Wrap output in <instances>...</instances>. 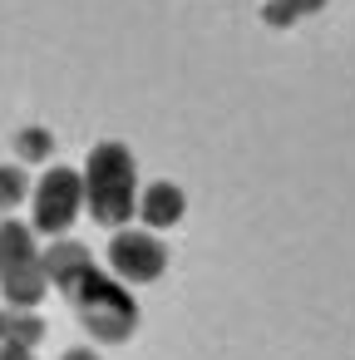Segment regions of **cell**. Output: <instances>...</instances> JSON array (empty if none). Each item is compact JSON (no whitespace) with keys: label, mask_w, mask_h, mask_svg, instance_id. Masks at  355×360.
<instances>
[{"label":"cell","mask_w":355,"mask_h":360,"mask_svg":"<svg viewBox=\"0 0 355 360\" xmlns=\"http://www.w3.org/2000/svg\"><path fill=\"white\" fill-rule=\"evenodd\" d=\"M60 291H65V301L79 311L84 330H89L99 345H124V340L138 330V301H134V291H129L114 271H99V266L89 262V266H79L75 276H65Z\"/></svg>","instance_id":"obj_1"},{"label":"cell","mask_w":355,"mask_h":360,"mask_svg":"<svg viewBox=\"0 0 355 360\" xmlns=\"http://www.w3.org/2000/svg\"><path fill=\"white\" fill-rule=\"evenodd\" d=\"M138 168L134 153L124 143H99L84 163V207L99 227H129V217L138 212Z\"/></svg>","instance_id":"obj_2"},{"label":"cell","mask_w":355,"mask_h":360,"mask_svg":"<svg viewBox=\"0 0 355 360\" xmlns=\"http://www.w3.org/2000/svg\"><path fill=\"white\" fill-rule=\"evenodd\" d=\"M79 212H84V173L70 163L45 168L40 183L30 188V227L55 242V237H70Z\"/></svg>","instance_id":"obj_3"},{"label":"cell","mask_w":355,"mask_h":360,"mask_svg":"<svg viewBox=\"0 0 355 360\" xmlns=\"http://www.w3.org/2000/svg\"><path fill=\"white\" fill-rule=\"evenodd\" d=\"M109 271L124 281V286H143V281H158L163 271H168V247L143 227V232H134V227H119L114 237H109Z\"/></svg>","instance_id":"obj_4"},{"label":"cell","mask_w":355,"mask_h":360,"mask_svg":"<svg viewBox=\"0 0 355 360\" xmlns=\"http://www.w3.org/2000/svg\"><path fill=\"white\" fill-rule=\"evenodd\" d=\"M183 212H188V198H183L178 183H148V188L138 193V217H143L148 232H168V227H178Z\"/></svg>","instance_id":"obj_5"},{"label":"cell","mask_w":355,"mask_h":360,"mask_svg":"<svg viewBox=\"0 0 355 360\" xmlns=\"http://www.w3.org/2000/svg\"><path fill=\"white\" fill-rule=\"evenodd\" d=\"M50 291L45 262H25L15 271H0V296H6V311H35Z\"/></svg>","instance_id":"obj_6"},{"label":"cell","mask_w":355,"mask_h":360,"mask_svg":"<svg viewBox=\"0 0 355 360\" xmlns=\"http://www.w3.org/2000/svg\"><path fill=\"white\" fill-rule=\"evenodd\" d=\"M25 262H40V232L30 222L0 217V271H15Z\"/></svg>","instance_id":"obj_7"},{"label":"cell","mask_w":355,"mask_h":360,"mask_svg":"<svg viewBox=\"0 0 355 360\" xmlns=\"http://www.w3.org/2000/svg\"><path fill=\"white\" fill-rule=\"evenodd\" d=\"M40 340H45V321L35 311H6V345L35 350Z\"/></svg>","instance_id":"obj_8"},{"label":"cell","mask_w":355,"mask_h":360,"mask_svg":"<svg viewBox=\"0 0 355 360\" xmlns=\"http://www.w3.org/2000/svg\"><path fill=\"white\" fill-rule=\"evenodd\" d=\"M30 173L20 168V163H0V217H6L11 207H20L25 198H30Z\"/></svg>","instance_id":"obj_9"},{"label":"cell","mask_w":355,"mask_h":360,"mask_svg":"<svg viewBox=\"0 0 355 360\" xmlns=\"http://www.w3.org/2000/svg\"><path fill=\"white\" fill-rule=\"evenodd\" d=\"M325 6V0H266V11H262V20L266 25H296L301 15H311V11H321Z\"/></svg>","instance_id":"obj_10"},{"label":"cell","mask_w":355,"mask_h":360,"mask_svg":"<svg viewBox=\"0 0 355 360\" xmlns=\"http://www.w3.org/2000/svg\"><path fill=\"white\" fill-rule=\"evenodd\" d=\"M15 153H20L25 163H45V158L55 153V139H50L45 129H20V134H15Z\"/></svg>","instance_id":"obj_11"},{"label":"cell","mask_w":355,"mask_h":360,"mask_svg":"<svg viewBox=\"0 0 355 360\" xmlns=\"http://www.w3.org/2000/svg\"><path fill=\"white\" fill-rule=\"evenodd\" d=\"M0 360H35V350H20V345H0Z\"/></svg>","instance_id":"obj_12"},{"label":"cell","mask_w":355,"mask_h":360,"mask_svg":"<svg viewBox=\"0 0 355 360\" xmlns=\"http://www.w3.org/2000/svg\"><path fill=\"white\" fill-rule=\"evenodd\" d=\"M60 360H99V350H84V345H75V350H65Z\"/></svg>","instance_id":"obj_13"},{"label":"cell","mask_w":355,"mask_h":360,"mask_svg":"<svg viewBox=\"0 0 355 360\" xmlns=\"http://www.w3.org/2000/svg\"><path fill=\"white\" fill-rule=\"evenodd\" d=\"M0 345H6V311H0Z\"/></svg>","instance_id":"obj_14"}]
</instances>
